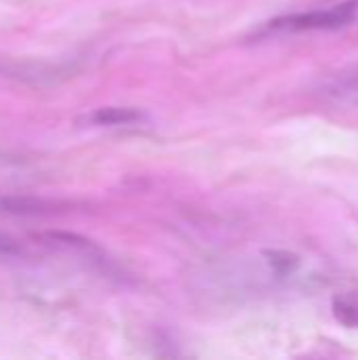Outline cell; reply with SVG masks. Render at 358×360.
Instances as JSON below:
<instances>
[{
  "mask_svg": "<svg viewBox=\"0 0 358 360\" xmlns=\"http://www.w3.org/2000/svg\"><path fill=\"white\" fill-rule=\"evenodd\" d=\"M143 114L135 108H97L78 118L84 127H118V124H133L139 122Z\"/></svg>",
  "mask_w": 358,
  "mask_h": 360,
  "instance_id": "3957f363",
  "label": "cell"
},
{
  "mask_svg": "<svg viewBox=\"0 0 358 360\" xmlns=\"http://www.w3.org/2000/svg\"><path fill=\"white\" fill-rule=\"evenodd\" d=\"M266 257H268L270 268L281 276H287L298 268V257L289 251H268Z\"/></svg>",
  "mask_w": 358,
  "mask_h": 360,
  "instance_id": "5b68a950",
  "label": "cell"
},
{
  "mask_svg": "<svg viewBox=\"0 0 358 360\" xmlns=\"http://www.w3.org/2000/svg\"><path fill=\"white\" fill-rule=\"evenodd\" d=\"M61 202L44 200L36 196H0V215H17V217H40L55 215L61 209Z\"/></svg>",
  "mask_w": 358,
  "mask_h": 360,
  "instance_id": "7a4b0ae2",
  "label": "cell"
},
{
  "mask_svg": "<svg viewBox=\"0 0 358 360\" xmlns=\"http://www.w3.org/2000/svg\"><path fill=\"white\" fill-rule=\"evenodd\" d=\"M333 316L346 329H358V295L342 293L333 297Z\"/></svg>",
  "mask_w": 358,
  "mask_h": 360,
  "instance_id": "277c9868",
  "label": "cell"
},
{
  "mask_svg": "<svg viewBox=\"0 0 358 360\" xmlns=\"http://www.w3.org/2000/svg\"><path fill=\"white\" fill-rule=\"evenodd\" d=\"M23 255H25V247L19 240L11 238L6 234H0V262H13Z\"/></svg>",
  "mask_w": 358,
  "mask_h": 360,
  "instance_id": "8992f818",
  "label": "cell"
},
{
  "mask_svg": "<svg viewBox=\"0 0 358 360\" xmlns=\"http://www.w3.org/2000/svg\"><path fill=\"white\" fill-rule=\"evenodd\" d=\"M358 2H344L329 8H317L308 13H293L276 17L268 23L272 32H312V30H338L354 21Z\"/></svg>",
  "mask_w": 358,
  "mask_h": 360,
  "instance_id": "6da1fadb",
  "label": "cell"
}]
</instances>
